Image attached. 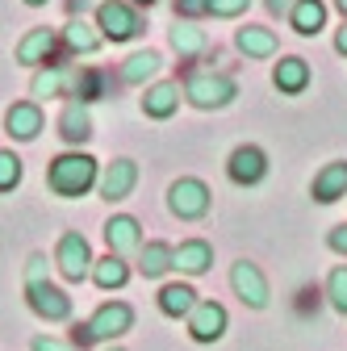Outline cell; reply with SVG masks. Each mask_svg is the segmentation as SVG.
Returning a JSON list of instances; mask_svg holds the SVG:
<instances>
[{
    "instance_id": "6da1fadb",
    "label": "cell",
    "mask_w": 347,
    "mask_h": 351,
    "mask_svg": "<svg viewBox=\"0 0 347 351\" xmlns=\"http://www.w3.org/2000/svg\"><path fill=\"white\" fill-rule=\"evenodd\" d=\"M97 180H101L97 159H93V155H84V151L55 155L51 167H47V184H51V193H59V197H84Z\"/></svg>"
},
{
    "instance_id": "7a4b0ae2",
    "label": "cell",
    "mask_w": 347,
    "mask_h": 351,
    "mask_svg": "<svg viewBox=\"0 0 347 351\" xmlns=\"http://www.w3.org/2000/svg\"><path fill=\"white\" fill-rule=\"evenodd\" d=\"M184 97L197 109H226L235 101V80L226 71H189L184 75Z\"/></svg>"
},
{
    "instance_id": "3957f363",
    "label": "cell",
    "mask_w": 347,
    "mask_h": 351,
    "mask_svg": "<svg viewBox=\"0 0 347 351\" xmlns=\"http://www.w3.org/2000/svg\"><path fill=\"white\" fill-rule=\"evenodd\" d=\"M97 29L109 42H130V38H139L147 29V21H143V13L130 5V0H105V5L97 9Z\"/></svg>"
},
{
    "instance_id": "277c9868",
    "label": "cell",
    "mask_w": 347,
    "mask_h": 351,
    "mask_svg": "<svg viewBox=\"0 0 347 351\" xmlns=\"http://www.w3.org/2000/svg\"><path fill=\"white\" fill-rule=\"evenodd\" d=\"M55 263H59V272H63V280H71V285H80V280H88L93 276V251H88V239L84 234H63L59 239V251H55Z\"/></svg>"
},
{
    "instance_id": "5b68a950",
    "label": "cell",
    "mask_w": 347,
    "mask_h": 351,
    "mask_svg": "<svg viewBox=\"0 0 347 351\" xmlns=\"http://www.w3.org/2000/svg\"><path fill=\"white\" fill-rule=\"evenodd\" d=\"M167 205L176 217H184V222H197V217L209 213V189L197 180V176H184V180H176L167 189Z\"/></svg>"
},
{
    "instance_id": "8992f818",
    "label": "cell",
    "mask_w": 347,
    "mask_h": 351,
    "mask_svg": "<svg viewBox=\"0 0 347 351\" xmlns=\"http://www.w3.org/2000/svg\"><path fill=\"white\" fill-rule=\"evenodd\" d=\"M25 301H29V310L38 318H47V322H67L71 318V297L63 289H55L51 280H38V285H25Z\"/></svg>"
},
{
    "instance_id": "52a82bcc",
    "label": "cell",
    "mask_w": 347,
    "mask_h": 351,
    "mask_svg": "<svg viewBox=\"0 0 347 351\" xmlns=\"http://www.w3.org/2000/svg\"><path fill=\"white\" fill-rule=\"evenodd\" d=\"M130 326H134V310H130L125 301H109V305H101V310L88 318V330H93L97 343H113V339H121Z\"/></svg>"
},
{
    "instance_id": "ba28073f",
    "label": "cell",
    "mask_w": 347,
    "mask_h": 351,
    "mask_svg": "<svg viewBox=\"0 0 347 351\" xmlns=\"http://www.w3.org/2000/svg\"><path fill=\"white\" fill-rule=\"evenodd\" d=\"M226 171H230V180H235V184L251 189V184H259V180L268 176V155L259 151L255 143H243V147H235V151H230Z\"/></svg>"
},
{
    "instance_id": "9c48e42d",
    "label": "cell",
    "mask_w": 347,
    "mask_h": 351,
    "mask_svg": "<svg viewBox=\"0 0 347 351\" xmlns=\"http://www.w3.org/2000/svg\"><path fill=\"white\" fill-rule=\"evenodd\" d=\"M134 184H139V163L134 159H113L101 171V180H97V189H101L105 201H125L130 193H134Z\"/></svg>"
},
{
    "instance_id": "30bf717a",
    "label": "cell",
    "mask_w": 347,
    "mask_h": 351,
    "mask_svg": "<svg viewBox=\"0 0 347 351\" xmlns=\"http://www.w3.org/2000/svg\"><path fill=\"white\" fill-rule=\"evenodd\" d=\"M230 285L243 297V305H251V310H264V305H268V280H264V272H259L255 263L239 259L230 268Z\"/></svg>"
},
{
    "instance_id": "8fae6325",
    "label": "cell",
    "mask_w": 347,
    "mask_h": 351,
    "mask_svg": "<svg viewBox=\"0 0 347 351\" xmlns=\"http://www.w3.org/2000/svg\"><path fill=\"white\" fill-rule=\"evenodd\" d=\"M105 243H109V255L125 259V255H134L143 251V230H139V217H130V213H117L105 222Z\"/></svg>"
},
{
    "instance_id": "7c38bea8",
    "label": "cell",
    "mask_w": 347,
    "mask_h": 351,
    "mask_svg": "<svg viewBox=\"0 0 347 351\" xmlns=\"http://www.w3.org/2000/svg\"><path fill=\"white\" fill-rule=\"evenodd\" d=\"M189 335L197 343H218L226 335V310L218 301H197V310L189 314Z\"/></svg>"
},
{
    "instance_id": "4fadbf2b",
    "label": "cell",
    "mask_w": 347,
    "mask_h": 351,
    "mask_svg": "<svg viewBox=\"0 0 347 351\" xmlns=\"http://www.w3.org/2000/svg\"><path fill=\"white\" fill-rule=\"evenodd\" d=\"M310 197H314L318 205H335L339 197H347V159H335V163H326V167L314 176Z\"/></svg>"
},
{
    "instance_id": "5bb4252c",
    "label": "cell",
    "mask_w": 347,
    "mask_h": 351,
    "mask_svg": "<svg viewBox=\"0 0 347 351\" xmlns=\"http://www.w3.org/2000/svg\"><path fill=\"white\" fill-rule=\"evenodd\" d=\"M5 130H9V138H17V143H34V138H38V130H42V109H38L34 101H17V105H9V113H5Z\"/></svg>"
},
{
    "instance_id": "9a60e30c",
    "label": "cell",
    "mask_w": 347,
    "mask_h": 351,
    "mask_svg": "<svg viewBox=\"0 0 347 351\" xmlns=\"http://www.w3.org/2000/svg\"><path fill=\"white\" fill-rule=\"evenodd\" d=\"M51 55H55V29H47V25L29 29V34L17 42V63H25V67H38V63H47Z\"/></svg>"
},
{
    "instance_id": "2e32d148",
    "label": "cell",
    "mask_w": 347,
    "mask_h": 351,
    "mask_svg": "<svg viewBox=\"0 0 347 351\" xmlns=\"http://www.w3.org/2000/svg\"><path fill=\"white\" fill-rule=\"evenodd\" d=\"M59 134L80 147V143H88L93 138V117H88V105H80V101H67L63 113H59Z\"/></svg>"
},
{
    "instance_id": "e0dca14e",
    "label": "cell",
    "mask_w": 347,
    "mask_h": 351,
    "mask_svg": "<svg viewBox=\"0 0 347 351\" xmlns=\"http://www.w3.org/2000/svg\"><path fill=\"white\" fill-rule=\"evenodd\" d=\"M176 105H180V84H176V80L151 84V88H147V97H143V113L155 117V121L171 117V113H176Z\"/></svg>"
},
{
    "instance_id": "ac0fdd59",
    "label": "cell",
    "mask_w": 347,
    "mask_h": 351,
    "mask_svg": "<svg viewBox=\"0 0 347 351\" xmlns=\"http://www.w3.org/2000/svg\"><path fill=\"white\" fill-rule=\"evenodd\" d=\"M105 71H97V67H80V71H71L67 75V97L71 101H80V105H88V101H101L105 97Z\"/></svg>"
},
{
    "instance_id": "d6986e66",
    "label": "cell",
    "mask_w": 347,
    "mask_h": 351,
    "mask_svg": "<svg viewBox=\"0 0 347 351\" xmlns=\"http://www.w3.org/2000/svg\"><path fill=\"white\" fill-rule=\"evenodd\" d=\"M272 84L280 88V93H289V97L306 93V84H310V63H306V59H297V55L280 59L276 71H272Z\"/></svg>"
},
{
    "instance_id": "ffe728a7",
    "label": "cell",
    "mask_w": 347,
    "mask_h": 351,
    "mask_svg": "<svg viewBox=\"0 0 347 351\" xmlns=\"http://www.w3.org/2000/svg\"><path fill=\"white\" fill-rule=\"evenodd\" d=\"M171 268H176V247H167V243H147V247L139 251V272H143L147 280H159V276H167Z\"/></svg>"
},
{
    "instance_id": "44dd1931",
    "label": "cell",
    "mask_w": 347,
    "mask_h": 351,
    "mask_svg": "<svg viewBox=\"0 0 347 351\" xmlns=\"http://www.w3.org/2000/svg\"><path fill=\"white\" fill-rule=\"evenodd\" d=\"M209 263H213V247H209L205 239H189V243L176 247V268H180L184 276H201V272H209Z\"/></svg>"
},
{
    "instance_id": "7402d4cb",
    "label": "cell",
    "mask_w": 347,
    "mask_h": 351,
    "mask_svg": "<svg viewBox=\"0 0 347 351\" xmlns=\"http://www.w3.org/2000/svg\"><path fill=\"white\" fill-rule=\"evenodd\" d=\"M63 42H67V51H71V55H97L105 38H101L88 21H84V17H71V21L63 25Z\"/></svg>"
},
{
    "instance_id": "603a6c76",
    "label": "cell",
    "mask_w": 347,
    "mask_h": 351,
    "mask_svg": "<svg viewBox=\"0 0 347 351\" xmlns=\"http://www.w3.org/2000/svg\"><path fill=\"white\" fill-rule=\"evenodd\" d=\"M235 42H239V51L247 59H268V55H276V34L264 29V25H243Z\"/></svg>"
},
{
    "instance_id": "cb8c5ba5",
    "label": "cell",
    "mask_w": 347,
    "mask_h": 351,
    "mask_svg": "<svg viewBox=\"0 0 347 351\" xmlns=\"http://www.w3.org/2000/svg\"><path fill=\"white\" fill-rule=\"evenodd\" d=\"M289 21H293V29L301 38H314L326 25V5H322V0H297L293 13H289Z\"/></svg>"
},
{
    "instance_id": "d4e9b609",
    "label": "cell",
    "mask_w": 347,
    "mask_h": 351,
    "mask_svg": "<svg viewBox=\"0 0 347 351\" xmlns=\"http://www.w3.org/2000/svg\"><path fill=\"white\" fill-rule=\"evenodd\" d=\"M159 310H163L167 318H189V314L197 310V293H193L189 285H163V289H159Z\"/></svg>"
},
{
    "instance_id": "484cf974",
    "label": "cell",
    "mask_w": 347,
    "mask_h": 351,
    "mask_svg": "<svg viewBox=\"0 0 347 351\" xmlns=\"http://www.w3.org/2000/svg\"><path fill=\"white\" fill-rule=\"evenodd\" d=\"M67 75H71V67L47 63L34 75V97H67Z\"/></svg>"
},
{
    "instance_id": "4316f807",
    "label": "cell",
    "mask_w": 347,
    "mask_h": 351,
    "mask_svg": "<svg viewBox=\"0 0 347 351\" xmlns=\"http://www.w3.org/2000/svg\"><path fill=\"white\" fill-rule=\"evenodd\" d=\"M93 280H97V289H121L125 280H130V263L125 259H117V255H105V259H97L93 263Z\"/></svg>"
},
{
    "instance_id": "83f0119b",
    "label": "cell",
    "mask_w": 347,
    "mask_h": 351,
    "mask_svg": "<svg viewBox=\"0 0 347 351\" xmlns=\"http://www.w3.org/2000/svg\"><path fill=\"white\" fill-rule=\"evenodd\" d=\"M155 71H159V55H155V51H139V55H130V59L121 63L117 80H121V84H147Z\"/></svg>"
},
{
    "instance_id": "f1b7e54d",
    "label": "cell",
    "mask_w": 347,
    "mask_h": 351,
    "mask_svg": "<svg viewBox=\"0 0 347 351\" xmlns=\"http://www.w3.org/2000/svg\"><path fill=\"white\" fill-rule=\"evenodd\" d=\"M171 51L180 55V63H193L205 51V34L193 29V25H176V29H171Z\"/></svg>"
},
{
    "instance_id": "f546056e",
    "label": "cell",
    "mask_w": 347,
    "mask_h": 351,
    "mask_svg": "<svg viewBox=\"0 0 347 351\" xmlns=\"http://www.w3.org/2000/svg\"><path fill=\"white\" fill-rule=\"evenodd\" d=\"M21 184V159L13 151H0V193H13Z\"/></svg>"
},
{
    "instance_id": "4dcf8cb0",
    "label": "cell",
    "mask_w": 347,
    "mask_h": 351,
    "mask_svg": "<svg viewBox=\"0 0 347 351\" xmlns=\"http://www.w3.org/2000/svg\"><path fill=\"white\" fill-rule=\"evenodd\" d=\"M326 297H331V305L339 314H347V268H335L326 276Z\"/></svg>"
},
{
    "instance_id": "1f68e13d",
    "label": "cell",
    "mask_w": 347,
    "mask_h": 351,
    "mask_svg": "<svg viewBox=\"0 0 347 351\" xmlns=\"http://www.w3.org/2000/svg\"><path fill=\"white\" fill-rule=\"evenodd\" d=\"M247 5L251 0H209V13L213 17H239V13H247Z\"/></svg>"
},
{
    "instance_id": "d6a6232c",
    "label": "cell",
    "mask_w": 347,
    "mask_h": 351,
    "mask_svg": "<svg viewBox=\"0 0 347 351\" xmlns=\"http://www.w3.org/2000/svg\"><path fill=\"white\" fill-rule=\"evenodd\" d=\"M176 17H184V21L209 17V0H176Z\"/></svg>"
},
{
    "instance_id": "836d02e7",
    "label": "cell",
    "mask_w": 347,
    "mask_h": 351,
    "mask_svg": "<svg viewBox=\"0 0 347 351\" xmlns=\"http://www.w3.org/2000/svg\"><path fill=\"white\" fill-rule=\"evenodd\" d=\"M75 351H88V347H97V339H93V330H88V322H75L71 326V339H67Z\"/></svg>"
},
{
    "instance_id": "e575fe53",
    "label": "cell",
    "mask_w": 347,
    "mask_h": 351,
    "mask_svg": "<svg viewBox=\"0 0 347 351\" xmlns=\"http://www.w3.org/2000/svg\"><path fill=\"white\" fill-rule=\"evenodd\" d=\"M38 280H47V255H29L25 263V285H38Z\"/></svg>"
},
{
    "instance_id": "d590c367",
    "label": "cell",
    "mask_w": 347,
    "mask_h": 351,
    "mask_svg": "<svg viewBox=\"0 0 347 351\" xmlns=\"http://www.w3.org/2000/svg\"><path fill=\"white\" fill-rule=\"evenodd\" d=\"M326 247H331V251H339V255H347V222H343V226H335V230L326 234Z\"/></svg>"
},
{
    "instance_id": "8d00e7d4",
    "label": "cell",
    "mask_w": 347,
    "mask_h": 351,
    "mask_svg": "<svg viewBox=\"0 0 347 351\" xmlns=\"http://www.w3.org/2000/svg\"><path fill=\"white\" fill-rule=\"evenodd\" d=\"M34 351H75V347H71V343H63V339L42 335V339H34Z\"/></svg>"
},
{
    "instance_id": "74e56055",
    "label": "cell",
    "mask_w": 347,
    "mask_h": 351,
    "mask_svg": "<svg viewBox=\"0 0 347 351\" xmlns=\"http://www.w3.org/2000/svg\"><path fill=\"white\" fill-rule=\"evenodd\" d=\"M264 5H268V13H272V17H289L297 0H264Z\"/></svg>"
},
{
    "instance_id": "f35d334b",
    "label": "cell",
    "mask_w": 347,
    "mask_h": 351,
    "mask_svg": "<svg viewBox=\"0 0 347 351\" xmlns=\"http://www.w3.org/2000/svg\"><path fill=\"white\" fill-rule=\"evenodd\" d=\"M88 13V0H67V17H84Z\"/></svg>"
},
{
    "instance_id": "ab89813d",
    "label": "cell",
    "mask_w": 347,
    "mask_h": 351,
    "mask_svg": "<svg viewBox=\"0 0 347 351\" xmlns=\"http://www.w3.org/2000/svg\"><path fill=\"white\" fill-rule=\"evenodd\" d=\"M335 51H339V55H347V21H343V29L335 34Z\"/></svg>"
},
{
    "instance_id": "60d3db41",
    "label": "cell",
    "mask_w": 347,
    "mask_h": 351,
    "mask_svg": "<svg viewBox=\"0 0 347 351\" xmlns=\"http://www.w3.org/2000/svg\"><path fill=\"white\" fill-rule=\"evenodd\" d=\"M335 5H339V13H343V21H347V0H335Z\"/></svg>"
},
{
    "instance_id": "b9f144b4",
    "label": "cell",
    "mask_w": 347,
    "mask_h": 351,
    "mask_svg": "<svg viewBox=\"0 0 347 351\" xmlns=\"http://www.w3.org/2000/svg\"><path fill=\"white\" fill-rule=\"evenodd\" d=\"M130 5H134V9H139V5H147V9H151V5H155V0H130Z\"/></svg>"
},
{
    "instance_id": "7bdbcfd3",
    "label": "cell",
    "mask_w": 347,
    "mask_h": 351,
    "mask_svg": "<svg viewBox=\"0 0 347 351\" xmlns=\"http://www.w3.org/2000/svg\"><path fill=\"white\" fill-rule=\"evenodd\" d=\"M25 5H47V0H25Z\"/></svg>"
},
{
    "instance_id": "ee69618b",
    "label": "cell",
    "mask_w": 347,
    "mask_h": 351,
    "mask_svg": "<svg viewBox=\"0 0 347 351\" xmlns=\"http://www.w3.org/2000/svg\"><path fill=\"white\" fill-rule=\"evenodd\" d=\"M109 351H121V347H109Z\"/></svg>"
}]
</instances>
